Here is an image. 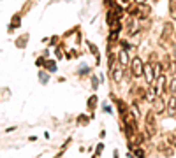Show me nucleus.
I'll use <instances>...</instances> for the list:
<instances>
[{
	"label": "nucleus",
	"mask_w": 176,
	"mask_h": 158,
	"mask_svg": "<svg viewBox=\"0 0 176 158\" xmlns=\"http://www.w3.org/2000/svg\"><path fill=\"white\" fill-rule=\"evenodd\" d=\"M143 74H145L143 62H141L139 58H134V60H132V76H134V77H139V76H143Z\"/></svg>",
	"instance_id": "obj_1"
},
{
	"label": "nucleus",
	"mask_w": 176,
	"mask_h": 158,
	"mask_svg": "<svg viewBox=\"0 0 176 158\" xmlns=\"http://www.w3.org/2000/svg\"><path fill=\"white\" fill-rule=\"evenodd\" d=\"M143 76H145V79H146V83H148V84H152L157 79L155 69H153L152 65H146V67H145V74H143Z\"/></svg>",
	"instance_id": "obj_2"
},
{
	"label": "nucleus",
	"mask_w": 176,
	"mask_h": 158,
	"mask_svg": "<svg viewBox=\"0 0 176 158\" xmlns=\"http://www.w3.org/2000/svg\"><path fill=\"white\" fill-rule=\"evenodd\" d=\"M153 109H155V113H162L164 109H166V104H164V100L162 98H153Z\"/></svg>",
	"instance_id": "obj_3"
},
{
	"label": "nucleus",
	"mask_w": 176,
	"mask_h": 158,
	"mask_svg": "<svg viewBox=\"0 0 176 158\" xmlns=\"http://www.w3.org/2000/svg\"><path fill=\"white\" fill-rule=\"evenodd\" d=\"M164 86H166V77H164V76H158V77H157V91L160 93V91L164 90Z\"/></svg>",
	"instance_id": "obj_4"
},
{
	"label": "nucleus",
	"mask_w": 176,
	"mask_h": 158,
	"mask_svg": "<svg viewBox=\"0 0 176 158\" xmlns=\"http://www.w3.org/2000/svg\"><path fill=\"white\" fill-rule=\"evenodd\" d=\"M118 60H120L122 65H127V63H129V56H127V51H125V49H122V51L118 53Z\"/></svg>",
	"instance_id": "obj_5"
},
{
	"label": "nucleus",
	"mask_w": 176,
	"mask_h": 158,
	"mask_svg": "<svg viewBox=\"0 0 176 158\" xmlns=\"http://www.w3.org/2000/svg\"><path fill=\"white\" fill-rule=\"evenodd\" d=\"M150 14V7H146L145 4H139V18H146Z\"/></svg>",
	"instance_id": "obj_6"
},
{
	"label": "nucleus",
	"mask_w": 176,
	"mask_h": 158,
	"mask_svg": "<svg viewBox=\"0 0 176 158\" xmlns=\"http://www.w3.org/2000/svg\"><path fill=\"white\" fill-rule=\"evenodd\" d=\"M113 77L116 83H120V79H122V69H114L113 70Z\"/></svg>",
	"instance_id": "obj_7"
},
{
	"label": "nucleus",
	"mask_w": 176,
	"mask_h": 158,
	"mask_svg": "<svg viewBox=\"0 0 176 158\" xmlns=\"http://www.w3.org/2000/svg\"><path fill=\"white\" fill-rule=\"evenodd\" d=\"M169 111H171V113L176 111V97H171V98H169Z\"/></svg>",
	"instance_id": "obj_8"
},
{
	"label": "nucleus",
	"mask_w": 176,
	"mask_h": 158,
	"mask_svg": "<svg viewBox=\"0 0 176 158\" xmlns=\"http://www.w3.org/2000/svg\"><path fill=\"white\" fill-rule=\"evenodd\" d=\"M130 113L134 114V118H137V116H139V111H137V107H136V105H132V107H130Z\"/></svg>",
	"instance_id": "obj_9"
},
{
	"label": "nucleus",
	"mask_w": 176,
	"mask_h": 158,
	"mask_svg": "<svg viewBox=\"0 0 176 158\" xmlns=\"http://www.w3.org/2000/svg\"><path fill=\"white\" fill-rule=\"evenodd\" d=\"M169 88H171V91H176V79L171 81V86H169Z\"/></svg>",
	"instance_id": "obj_10"
},
{
	"label": "nucleus",
	"mask_w": 176,
	"mask_h": 158,
	"mask_svg": "<svg viewBox=\"0 0 176 158\" xmlns=\"http://www.w3.org/2000/svg\"><path fill=\"white\" fill-rule=\"evenodd\" d=\"M46 65H48V69H51V70H55V63H53V62H48Z\"/></svg>",
	"instance_id": "obj_11"
},
{
	"label": "nucleus",
	"mask_w": 176,
	"mask_h": 158,
	"mask_svg": "<svg viewBox=\"0 0 176 158\" xmlns=\"http://www.w3.org/2000/svg\"><path fill=\"white\" fill-rule=\"evenodd\" d=\"M41 81H42V83H46V81H48V77H46V74H42V72H41Z\"/></svg>",
	"instance_id": "obj_12"
},
{
	"label": "nucleus",
	"mask_w": 176,
	"mask_h": 158,
	"mask_svg": "<svg viewBox=\"0 0 176 158\" xmlns=\"http://www.w3.org/2000/svg\"><path fill=\"white\" fill-rule=\"evenodd\" d=\"M136 155H137V156H143V155H145V153H143V151H141V149H136Z\"/></svg>",
	"instance_id": "obj_13"
},
{
	"label": "nucleus",
	"mask_w": 176,
	"mask_h": 158,
	"mask_svg": "<svg viewBox=\"0 0 176 158\" xmlns=\"http://www.w3.org/2000/svg\"><path fill=\"white\" fill-rule=\"evenodd\" d=\"M176 5V0H171V4H169V7H174Z\"/></svg>",
	"instance_id": "obj_14"
},
{
	"label": "nucleus",
	"mask_w": 176,
	"mask_h": 158,
	"mask_svg": "<svg viewBox=\"0 0 176 158\" xmlns=\"http://www.w3.org/2000/svg\"><path fill=\"white\" fill-rule=\"evenodd\" d=\"M136 2H137V4H145L146 0H136Z\"/></svg>",
	"instance_id": "obj_15"
}]
</instances>
